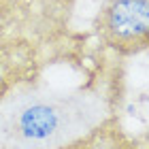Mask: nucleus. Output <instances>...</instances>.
<instances>
[{
  "instance_id": "4",
  "label": "nucleus",
  "mask_w": 149,
  "mask_h": 149,
  "mask_svg": "<svg viewBox=\"0 0 149 149\" xmlns=\"http://www.w3.org/2000/svg\"><path fill=\"white\" fill-rule=\"evenodd\" d=\"M32 53L24 45H0V102H4L30 72Z\"/></svg>"
},
{
  "instance_id": "3",
  "label": "nucleus",
  "mask_w": 149,
  "mask_h": 149,
  "mask_svg": "<svg viewBox=\"0 0 149 149\" xmlns=\"http://www.w3.org/2000/svg\"><path fill=\"white\" fill-rule=\"evenodd\" d=\"M58 149H147V147L126 130L119 117L109 115Z\"/></svg>"
},
{
  "instance_id": "2",
  "label": "nucleus",
  "mask_w": 149,
  "mask_h": 149,
  "mask_svg": "<svg viewBox=\"0 0 149 149\" xmlns=\"http://www.w3.org/2000/svg\"><path fill=\"white\" fill-rule=\"evenodd\" d=\"M100 40L119 56H139L149 47V0H107L96 19Z\"/></svg>"
},
{
  "instance_id": "1",
  "label": "nucleus",
  "mask_w": 149,
  "mask_h": 149,
  "mask_svg": "<svg viewBox=\"0 0 149 149\" xmlns=\"http://www.w3.org/2000/svg\"><path fill=\"white\" fill-rule=\"evenodd\" d=\"M100 121L90 98L22 96L0 102L2 149H58Z\"/></svg>"
}]
</instances>
